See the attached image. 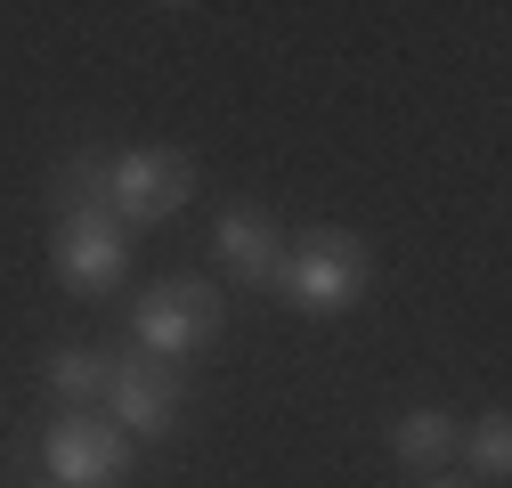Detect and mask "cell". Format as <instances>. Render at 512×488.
<instances>
[{"instance_id": "cell-11", "label": "cell", "mask_w": 512, "mask_h": 488, "mask_svg": "<svg viewBox=\"0 0 512 488\" xmlns=\"http://www.w3.org/2000/svg\"><path fill=\"white\" fill-rule=\"evenodd\" d=\"M456 456H472V472H488V480H496V472L512 464V423H504V415H480L472 432L456 440Z\"/></svg>"}, {"instance_id": "cell-4", "label": "cell", "mask_w": 512, "mask_h": 488, "mask_svg": "<svg viewBox=\"0 0 512 488\" xmlns=\"http://www.w3.org/2000/svg\"><path fill=\"white\" fill-rule=\"evenodd\" d=\"M49 464V488H114L122 472H131V440L114 432V423H90V415H66L41 448Z\"/></svg>"}, {"instance_id": "cell-12", "label": "cell", "mask_w": 512, "mask_h": 488, "mask_svg": "<svg viewBox=\"0 0 512 488\" xmlns=\"http://www.w3.org/2000/svg\"><path fill=\"white\" fill-rule=\"evenodd\" d=\"M423 488H472V480H456V472H431V480H423Z\"/></svg>"}, {"instance_id": "cell-9", "label": "cell", "mask_w": 512, "mask_h": 488, "mask_svg": "<svg viewBox=\"0 0 512 488\" xmlns=\"http://www.w3.org/2000/svg\"><path fill=\"white\" fill-rule=\"evenodd\" d=\"M57 204H66V220H114L106 163H98V155H74L66 171H57Z\"/></svg>"}, {"instance_id": "cell-3", "label": "cell", "mask_w": 512, "mask_h": 488, "mask_svg": "<svg viewBox=\"0 0 512 488\" xmlns=\"http://www.w3.org/2000/svg\"><path fill=\"white\" fill-rule=\"evenodd\" d=\"M106 188H114V220H171L196 196V171L171 147H131L122 163H106Z\"/></svg>"}, {"instance_id": "cell-7", "label": "cell", "mask_w": 512, "mask_h": 488, "mask_svg": "<svg viewBox=\"0 0 512 488\" xmlns=\"http://www.w3.org/2000/svg\"><path fill=\"white\" fill-rule=\"evenodd\" d=\"M212 244H220V261L236 269V277H277V261H285V236H277V220L269 212H252V204H228L220 212V228H212Z\"/></svg>"}, {"instance_id": "cell-5", "label": "cell", "mask_w": 512, "mask_h": 488, "mask_svg": "<svg viewBox=\"0 0 512 488\" xmlns=\"http://www.w3.org/2000/svg\"><path fill=\"white\" fill-rule=\"evenodd\" d=\"M106 407H114V432L163 440L171 423H179V366H163V358H114Z\"/></svg>"}, {"instance_id": "cell-1", "label": "cell", "mask_w": 512, "mask_h": 488, "mask_svg": "<svg viewBox=\"0 0 512 488\" xmlns=\"http://www.w3.org/2000/svg\"><path fill=\"white\" fill-rule=\"evenodd\" d=\"M269 285L285 301H301V310H350V301L366 293V244L342 236V228H309L293 253L277 261Z\"/></svg>"}, {"instance_id": "cell-10", "label": "cell", "mask_w": 512, "mask_h": 488, "mask_svg": "<svg viewBox=\"0 0 512 488\" xmlns=\"http://www.w3.org/2000/svg\"><path fill=\"white\" fill-rule=\"evenodd\" d=\"M106 383H114V358H90V350H57V358H49V391L66 399V407L106 399Z\"/></svg>"}, {"instance_id": "cell-6", "label": "cell", "mask_w": 512, "mask_h": 488, "mask_svg": "<svg viewBox=\"0 0 512 488\" xmlns=\"http://www.w3.org/2000/svg\"><path fill=\"white\" fill-rule=\"evenodd\" d=\"M122 269H131L122 220H57V277L74 293H106Z\"/></svg>"}, {"instance_id": "cell-8", "label": "cell", "mask_w": 512, "mask_h": 488, "mask_svg": "<svg viewBox=\"0 0 512 488\" xmlns=\"http://www.w3.org/2000/svg\"><path fill=\"white\" fill-rule=\"evenodd\" d=\"M456 440H464V423L447 415V407H415V415L391 423V448H399V464H415V472H447V464H456Z\"/></svg>"}, {"instance_id": "cell-2", "label": "cell", "mask_w": 512, "mask_h": 488, "mask_svg": "<svg viewBox=\"0 0 512 488\" xmlns=\"http://www.w3.org/2000/svg\"><path fill=\"white\" fill-rule=\"evenodd\" d=\"M212 326H220V293H212L204 277H171V285H155L139 310H131V342H139V358H163V366H179Z\"/></svg>"}]
</instances>
